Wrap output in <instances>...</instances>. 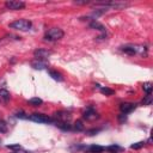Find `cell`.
<instances>
[{
  "instance_id": "31",
  "label": "cell",
  "mask_w": 153,
  "mask_h": 153,
  "mask_svg": "<svg viewBox=\"0 0 153 153\" xmlns=\"http://www.w3.org/2000/svg\"><path fill=\"white\" fill-rule=\"evenodd\" d=\"M13 153H27V152H24V151H22V149H18V151H14Z\"/></svg>"
},
{
  "instance_id": "5",
  "label": "cell",
  "mask_w": 153,
  "mask_h": 153,
  "mask_svg": "<svg viewBox=\"0 0 153 153\" xmlns=\"http://www.w3.org/2000/svg\"><path fill=\"white\" fill-rule=\"evenodd\" d=\"M51 55V51L50 50H47V49H36L33 51V56L37 57V60H42V59H47Z\"/></svg>"
},
{
  "instance_id": "9",
  "label": "cell",
  "mask_w": 153,
  "mask_h": 153,
  "mask_svg": "<svg viewBox=\"0 0 153 153\" xmlns=\"http://www.w3.org/2000/svg\"><path fill=\"white\" fill-rule=\"evenodd\" d=\"M10 98H11L10 92L7 91V88L5 86V82H4V85H0V99L2 102H8Z\"/></svg>"
},
{
  "instance_id": "25",
  "label": "cell",
  "mask_w": 153,
  "mask_h": 153,
  "mask_svg": "<svg viewBox=\"0 0 153 153\" xmlns=\"http://www.w3.org/2000/svg\"><path fill=\"white\" fill-rule=\"evenodd\" d=\"M143 145H145V142H143V141H139V142L133 143V145L130 146V148H133V149H140L141 147H143Z\"/></svg>"
},
{
  "instance_id": "16",
  "label": "cell",
  "mask_w": 153,
  "mask_h": 153,
  "mask_svg": "<svg viewBox=\"0 0 153 153\" xmlns=\"http://www.w3.org/2000/svg\"><path fill=\"white\" fill-rule=\"evenodd\" d=\"M104 149H105L104 147H102V146H97V145H92V146L88 147V151H90L91 153H102Z\"/></svg>"
},
{
  "instance_id": "12",
  "label": "cell",
  "mask_w": 153,
  "mask_h": 153,
  "mask_svg": "<svg viewBox=\"0 0 153 153\" xmlns=\"http://www.w3.org/2000/svg\"><path fill=\"white\" fill-rule=\"evenodd\" d=\"M31 66L35 68V69H45L47 67H48V65H47V62H44V61H42V60H35V61H32L31 62Z\"/></svg>"
},
{
  "instance_id": "7",
  "label": "cell",
  "mask_w": 153,
  "mask_h": 153,
  "mask_svg": "<svg viewBox=\"0 0 153 153\" xmlns=\"http://www.w3.org/2000/svg\"><path fill=\"white\" fill-rule=\"evenodd\" d=\"M135 109V104L134 103H122L120 105V110L122 114H129Z\"/></svg>"
},
{
  "instance_id": "22",
  "label": "cell",
  "mask_w": 153,
  "mask_h": 153,
  "mask_svg": "<svg viewBox=\"0 0 153 153\" xmlns=\"http://www.w3.org/2000/svg\"><path fill=\"white\" fill-rule=\"evenodd\" d=\"M105 149H108V151H110V152H120V151H123V148L122 147H120V146H117V145H111V146H109V147H106Z\"/></svg>"
},
{
  "instance_id": "1",
  "label": "cell",
  "mask_w": 153,
  "mask_h": 153,
  "mask_svg": "<svg viewBox=\"0 0 153 153\" xmlns=\"http://www.w3.org/2000/svg\"><path fill=\"white\" fill-rule=\"evenodd\" d=\"M63 35H65V32H63L60 27H51V29H49V30L47 31V33L44 35V39H45V41H50V42H53V41H59V39H61V38L63 37Z\"/></svg>"
},
{
  "instance_id": "14",
  "label": "cell",
  "mask_w": 153,
  "mask_h": 153,
  "mask_svg": "<svg viewBox=\"0 0 153 153\" xmlns=\"http://www.w3.org/2000/svg\"><path fill=\"white\" fill-rule=\"evenodd\" d=\"M60 129H62V130H71L72 129V124H69L68 122H60V121H56V122H54Z\"/></svg>"
},
{
  "instance_id": "26",
  "label": "cell",
  "mask_w": 153,
  "mask_h": 153,
  "mask_svg": "<svg viewBox=\"0 0 153 153\" xmlns=\"http://www.w3.org/2000/svg\"><path fill=\"white\" fill-rule=\"evenodd\" d=\"M7 148H10V149H14V151L22 149V147H20V145H19V143H16V145H8V146H7Z\"/></svg>"
},
{
  "instance_id": "23",
  "label": "cell",
  "mask_w": 153,
  "mask_h": 153,
  "mask_svg": "<svg viewBox=\"0 0 153 153\" xmlns=\"http://www.w3.org/2000/svg\"><path fill=\"white\" fill-rule=\"evenodd\" d=\"M152 100H153L152 94H147V96H146V97L142 99V104H143V105H151Z\"/></svg>"
},
{
  "instance_id": "13",
  "label": "cell",
  "mask_w": 153,
  "mask_h": 153,
  "mask_svg": "<svg viewBox=\"0 0 153 153\" xmlns=\"http://www.w3.org/2000/svg\"><path fill=\"white\" fill-rule=\"evenodd\" d=\"M135 54H140L141 56H147V48L145 45H134Z\"/></svg>"
},
{
  "instance_id": "24",
  "label": "cell",
  "mask_w": 153,
  "mask_h": 153,
  "mask_svg": "<svg viewBox=\"0 0 153 153\" xmlns=\"http://www.w3.org/2000/svg\"><path fill=\"white\" fill-rule=\"evenodd\" d=\"M7 129H8V127H7L6 122L2 121V120H0V133H6Z\"/></svg>"
},
{
  "instance_id": "17",
  "label": "cell",
  "mask_w": 153,
  "mask_h": 153,
  "mask_svg": "<svg viewBox=\"0 0 153 153\" xmlns=\"http://www.w3.org/2000/svg\"><path fill=\"white\" fill-rule=\"evenodd\" d=\"M42 103H43V100H42L41 98H38V97L31 98V99L29 100V104H30V105H32V106H39Z\"/></svg>"
},
{
  "instance_id": "10",
  "label": "cell",
  "mask_w": 153,
  "mask_h": 153,
  "mask_svg": "<svg viewBox=\"0 0 153 153\" xmlns=\"http://www.w3.org/2000/svg\"><path fill=\"white\" fill-rule=\"evenodd\" d=\"M55 118H57V121L60 122H67L71 118V114L67 111H59L55 114Z\"/></svg>"
},
{
  "instance_id": "21",
  "label": "cell",
  "mask_w": 153,
  "mask_h": 153,
  "mask_svg": "<svg viewBox=\"0 0 153 153\" xmlns=\"http://www.w3.org/2000/svg\"><path fill=\"white\" fill-rule=\"evenodd\" d=\"M100 92L103 94H105V96H111V94L115 93V91L111 90V88H109V87H100Z\"/></svg>"
},
{
  "instance_id": "3",
  "label": "cell",
  "mask_w": 153,
  "mask_h": 153,
  "mask_svg": "<svg viewBox=\"0 0 153 153\" xmlns=\"http://www.w3.org/2000/svg\"><path fill=\"white\" fill-rule=\"evenodd\" d=\"M29 118L33 122H37V123H50V122H53V120L50 117H48L43 114H32V115H30Z\"/></svg>"
},
{
  "instance_id": "19",
  "label": "cell",
  "mask_w": 153,
  "mask_h": 153,
  "mask_svg": "<svg viewBox=\"0 0 153 153\" xmlns=\"http://www.w3.org/2000/svg\"><path fill=\"white\" fill-rule=\"evenodd\" d=\"M72 128H73L75 131H82V130H84V124H82L81 121H76V122H74V124H73Z\"/></svg>"
},
{
  "instance_id": "8",
  "label": "cell",
  "mask_w": 153,
  "mask_h": 153,
  "mask_svg": "<svg viewBox=\"0 0 153 153\" xmlns=\"http://www.w3.org/2000/svg\"><path fill=\"white\" fill-rule=\"evenodd\" d=\"M90 27L91 29H93V30H97V31H100V32H103V33H105L106 32V27L103 25V24H100L99 22H97V20H92V22H90Z\"/></svg>"
},
{
  "instance_id": "18",
  "label": "cell",
  "mask_w": 153,
  "mask_h": 153,
  "mask_svg": "<svg viewBox=\"0 0 153 153\" xmlns=\"http://www.w3.org/2000/svg\"><path fill=\"white\" fill-rule=\"evenodd\" d=\"M122 50L128 54V55H135V49H134V45H127V47H123Z\"/></svg>"
},
{
  "instance_id": "32",
  "label": "cell",
  "mask_w": 153,
  "mask_h": 153,
  "mask_svg": "<svg viewBox=\"0 0 153 153\" xmlns=\"http://www.w3.org/2000/svg\"><path fill=\"white\" fill-rule=\"evenodd\" d=\"M1 142H2V141H1V139H0V145H1Z\"/></svg>"
},
{
  "instance_id": "4",
  "label": "cell",
  "mask_w": 153,
  "mask_h": 153,
  "mask_svg": "<svg viewBox=\"0 0 153 153\" xmlns=\"http://www.w3.org/2000/svg\"><path fill=\"white\" fill-rule=\"evenodd\" d=\"M5 6L8 8V10H22L25 7V2L23 1H18V0H10V1H6L5 2Z\"/></svg>"
},
{
  "instance_id": "29",
  "label": "cell",
  "mask_w": 153,
  "mask_h": 153,
  "mask_svg": "<svg viewBox=\"0 0 153 153\" xmlns=\"http://www.w3.org/2000/svg\"><path fill=\"white\" fill-rule=\"evenodd\" d=\"M74 4H76V5H87V4H90V1H87V0H86V1H85V0H84V1H78V0H75Z\"/></svg>"
},
{
  "instance_id": "6",
  "label": "cell",
  "mask_w": 153,
  "mask_h": 153,
  "mask_svg": "<svg viewBox=\"0 0 153 153\" xmlns=\"http://www.w3.org/2000/svg\"><path fill=\"white\" fill-rule=\"evenodd\" d=\"M82 116H84V118H86V120H88V121L98 118V114H97V111H96L93 108H87V109L84 111Z\"/></svg>"
},
{
  "instance_id": "27",
  "label": "cell",
  "mask_w": 153,
  "mask_h": 153,
  "mask_svg": "<svg viewBox=\"0 0 153 153\" xmlns=\"http://www.w3.org/2000/svg\"><path fill=\"white\" fill-rule=\"evenodd\" d=\"M18 118H23V120H25V118H29V116H26V114L25 112H23V111H19V112H17V115H16Z\"/></svg>"
},
{
  "instance_id": "30",
  "label": "cell",
  "mask_w": 153,
  "mask_h": 153,
  "mask_svg": "<svg viewBox=\"0 0 153 153\" xmlns=\"http://www.w3.org/2000/svg\"><path fill=\"white\" fill-rule=\"evenodd\" d=\"M10 41V38L8 37H4V38H0V45H2V44H5V43H7Z\"/></svg>"
},
{
  "instance_id": "11",
  "label": "cell",
  "mask_w": 153,
  "mask_h": 153,
  "mask_svg": "<svg viewBox=\"0 0 153 153\" xmlns=\"http://www.w3.org/2000/svg\"><path fill=\"white\" fill-rule=\"evenodd\" d=\"M128 6H129L128 2H122V1H110V4H109V7H112L115 10H122Z\"/></svg>"
},
{
  "instance_id": "20",
  "label": "cell",
  "mask_w": 153,
  "mask_h": 153,
  "mask_svg": "<svg viewBox=\"0 0 153 153\" xmlns=\"http://www.w3.org/2000/svg\"><path fill=\"white\" fill-rule=\"evenodd\" d=\"M142 88H143V91L147 93V94H151V92H152V88H153V86H152V84L151 82H143V85H142Z\"/></svg>"
},
{
  "instance_id": "15",
  "label": "cell",
  "mask_w": 153,
  "mask_h": 153,
  "mask_svg": "<svg viewBox=\"0 0 153 153\" xmlns=\"http://www.w3.org/2000/svg\"><path fill=\"white\" fill-rule=\"evenodd\" d=\"M48 73H49V75H50L54 80H56V81H63V76H62L59 72H56V71H49Z\"/></svg>"
},
{
  "instance_id": "28",
  "label": "cell",
  "mask_w": 153,
  "mask_h": 153,
  "mask_svg": "<svg viewBox=\"0 0 153 153\" xmlns=\"http://www.w3.org/2000/svg\"><path fill=\"white\" fill-rule=\"evenodd\" d=\"M118 121H120L121 123L126 122V121H127V116H126V114H121V115H118Z\"/></svg>"
},
{
  "instance_id": "2",
  "label": "cell",
  "mask_w": 153,
  "mask_h": 153,
  "mask_svg": "<svg viewBox=\"0 0 153 153\" xmlns=\"http://www.w3.org/2000/svg\"><path fill=\"white\" fill-rule=\"evenodd\" d=\"M31 26H32L31 22H29L26 19H18V20H14L10 24L11 29H14L18 31H29L31 29Z\"/></svg>"
},
{
  "instance_id": "33",
  "label": "cell",
  "mask_w": 153,
  "mask_h": 153,
  "mask_svg": "<svg viewBox=\"0 0 153 153\" xmlns=\"http://www.w3.org/2000/svg\"><path fill=\"white\" fill-rule=\"evenodd\" d=\"M110 153H117V152H110Z\"/></svg>"
}]
</instances>
